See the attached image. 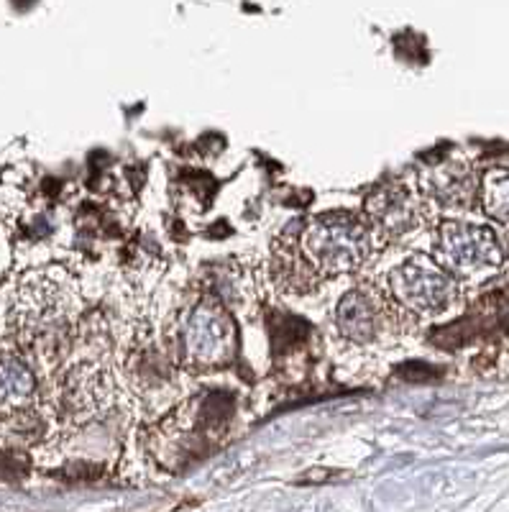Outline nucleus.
<instances>
[{"label":"nucleus","instance_id":"20e7f679","mask_svg":"<svg viewBox=\"0 0 509 512\" xmlns=\"http://www.w3.org/2000/svg\"><path fill=\"white\" fill-rule=\"evenodd\" d=\"M389 292L402 310L415 315L446 313L458 297L451 274L428 256H412L389 272Z\"/></svg>","mask_w":509,"mask_h":512},{"label":"nucleus","instance_id":"7ed1b4c3","mask_svg":"<svg viewBox=\"0 0 509 512\" xmlns=\"http://www.w3.org/2000/svg\"><path fill=\"white\" fill-rule=\"evenodd\" d=\"M297 244L310 267L328 277L359 269L371 251V236L353 213H323L300 228Z\"/></svg>","mask_w":509,"mask_h":512},{"label":"nucleus","instance_id":"1a4fd4ad","mask_svg":"<svg viewBox=\"0 0 509 512\" xmlns=\"http://www.w3.org/2000/svg\"><path fill=\"white\" fill-rule=\"evenodd\" d=\"M39 382L29 359L13 349L0 351V425L39 410Z\"/></svg>","mask_w":509,"mask_h":512},{"label":"nucleus","instance_id":"423d86ee","mask_svg":"<svg viewBox=\"0 0 509 512\" xmlns=\"http://www.w3.org/2000/svg\"><path fill=\"white\" fill-rule=\"evenodd\" d=\"M394 300L379 287L359 285L338 300L336 328L346 341L356 346L374 344L387 333L394 318Z\"/></svg>","mask_w":509,"mask_h":512},{"label":"nucleus","instance_id":"f8f14e48","mask_svg":"<svg viewBox=\"0 0 509 512\" xmlns=\"http://www.w3.org/2000/svg\"><path fill=\"white\" fill-rule=\"evenodd\" d=\"M481 205L486 216L509 226V167H492L481 180Z\"/></svg>","mask_w":509,"mask_h":512},{"label":"nucleus","instance_id":"0eeeda50","mask_svg":"<svg viewBox=\"0 0 509 512\" xmlns=\"http://www.w3.org/2000/svg\"><path fill=\"white\" fill-rule=\"evenodd\" d=\"M113 400L108 372L95 364H77L57 384V413L67 423H87L105 413Z\"/></svg>","mask_w":509,"mask_h":512},{"label":"nucleus","instance_id":"39448f33","mask_svg":"<svg viewBox=\"0 0 509 512\" xmlns=\"http://www.w3.org/2000/svg\"><path fill=\"white\" fill-rule=\"evenodd\" d=\"M440 267L448 274H479L484 269H497L504 264L502 241L497 231L481 223L448 221L438 228V244H435Z\"/></svg>","mask_w":509,"mask_h":512},{"label":"nucleus","instance_id":"9b49d317","mask_svg":"<svg viewBox=\"0 0 509 512\" xmlns=\"http://www.w3.org/2000/svg\"><path fill=\"white\" fill-rule=\"evenodd\" d=\"M423 185L440 205H448V208L469 205V200L474 198V175L463 162L435 164L425 172Z\"/></svg>","mask_w":509,"mask_h":512},{"label":"nucleus","instance_id":"6e6552de","mask_svg":"<svg viewBox=\"0 0 509 512\" xmlns=\"http://www.w3.org/2000/svg\"><path fill=\"white\" fill-rule=\"evenodd\" d=\"M366 218L382 239H400L423 223V203L407 185L389 182L366 198Z\"/></svg>","mask_w":509,"mask_h":512},{"label":"nucleus","instance_id":"f257e3e1","mask_svg":"<svg viewBox=\"0 0 509 512\" xmlns=\"http://www.w3.org/2000/svg\"><path fill=\"white\" fill-rule=\"evenodd\" d=\"M77 305V287L62 269L26 274L13 305V326L21 346L39 359H62L70 349Z\"/></svg>","mask_w":509,"mask_h":512},{"label":"nucleus","instance_id":"f03ea898","mask_svg":"<svg viewBox=\"0 0 509 512\" xmlns=\"http://www.w3.org/2000/svg\"><path fill=\"white\" fill-rule=\"evenodd\" d=\"M167 338L174 361L192 372L223 367L233 359L238 346L236 323L215 297H197L174 310Z\"/></svg>","mask_w":509,"mask_h":512},{"label":"nucleus","instance_id":"9d476101","mask_svg":"<svg viewBox=\"0 0 509 512\" xmlns=\"http://www.w3.org/2000/svg\"><path fill=\"white\" fill-rule=\"evenodd\" d=\"M274 277L284 290L295 292V295L313 292L318 282L323 280L302 256L297 239L290 241L287 236H279L277 244H274Z\"/></svg>","mask_w":509,"mask_h":512}]
</instances>
